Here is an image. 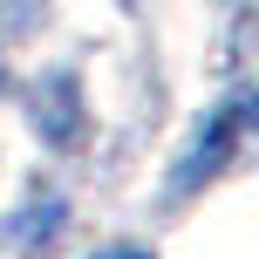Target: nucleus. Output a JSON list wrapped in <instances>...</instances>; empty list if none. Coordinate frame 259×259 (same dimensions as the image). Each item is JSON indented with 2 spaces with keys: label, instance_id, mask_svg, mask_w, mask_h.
<instances>
[{
  "label": "nucleus",
  "instance_id": "f257e3e1",
  "mask_svg": "<svg viewBox=\"0 0 259 259\" xmlns=\"http://www.w3.org/2000/svg\"><path fill=\"white\" fill-rule=\"evenodd\" d=\"M246 130H252V96H246V89H232L225 103H211V109H205L198 137L184 143L178 170H170V191H178V198H191L198 184H211V178H219V170L232 164L239 150H246Z\"/></svg>",
  "mask_w": 259,
  "mask_h": 259
},
{
  "label": "nucleus",
  "instance_id": "f03ea898",
  "mask_svg": "<svg viewBox=\"0 0 259 259\" xmlns=\"http://www.w3.org/2000/svg\"><path fill=\"white\" fill-rule=\"evenodd\" d=\"M103 259H150V252H130V246H123V252H103Z\"/></svg>",
  "mask_w": 259,
  "mask_h": 259
}]
</instances>
